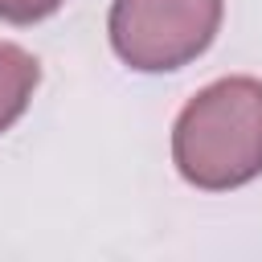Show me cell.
Returning a JSON list of instances; mask_svg holds the SVG:
<instances>
[{
  "label": "cell",
  "instance_id": "obj_4",
  "mask_svg": "<svg viewBox=\"0 0 262 262\" xmlns=\"http://www.w3.org/2000/svg\"><path fill=\"white\" fill-rule=\"evenodd\" d=\"M66 0H0V20L4 25H41L53 12H61Z\"/></svg>",
  "mask_w": 262,
  "mask_h": 262
},
{
  "label": "cell",
  "instance_id": "obj_1",
  "mask_svg": "<svg viewBox=\"0 0 262 262\" xmlns=\"http://www.w3.org/2000/svg\"><path fill=\"white\" fill-rule=\"evenodd\" d=\"M172 164L201 192H233L262 176V78L225 74L201 86L172 123Z\"/></svg>",
  "mask_w": 262,
  "mask_h": 262
},
{
  "label": "cell",
  "instance_id": "obj_2",
  "mask_svg": "<svg viewBox=\"0 0 262 262\" xmlns=\"http://www.w3.org/2000/svg\"><path fill=\"white\" fill-rule=\"evenodd\" d=\"M225 0H111L106 41L135 74H172L209 53Z\"/></svg>",
  "mask_w": 262,
  "mask_h": 262
},
{
  "label": "cell",
  "instance_id": "obj_3",
  "mask_svg": "<svg viewBox=\"0 0 262 262\" xmlns=\"http://www.w3.org/2000/svg\"><path fill=\"white\" fill-rule=\"evenodd\" d=\"M37 86H41V61L16 41H0V135L29 111Z\"/></svg>",
  "mask_w": 262,
  "mask_h": 262
}]
</instances>
